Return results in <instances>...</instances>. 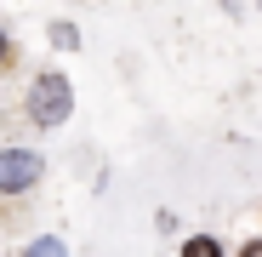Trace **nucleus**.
Instances as JSON below:
<instances>
[{
	"instance_id": "nucleus-1",
	"label": "nucleus",
	"mask_w": 262,
	"mask_h": 257,
	"mask_svg": "<svg viewBox=\"0 0 262 257\" xmlns=\"http://www.w3.org/2000/svg\"><path fill=\"white\" fill-rule=\"evenodd\" d=\"M23 114H29V126H40V132H57V126L74 114V86H69V74H57V69L34 74L29 97H23Z\"/></svg>"
},
{
	"instance_id": "nucleus-2",
	"label": "nucleus",
	"mask_w": 262,
	"mask_h": 257,
	"mask_svg": "<svg viewBox=\"0 0 262 257\" xmlns=\"http://www.w3.org/2000/svg\"><path fill=\"white\" fill-rule=\"evenodd\" d=\"M40 183H46V154L40 149H17V143L0 149V200H23Z\"/></svg>"
},
{
	"instance_id": "nucleus-3",
	"label": "nucleus",
	"mask_w": 262,
	"mask_h": 257,
	"mask_svg": "<svg viewBox=\"0 0 262 257\" xmlns=\"http://www.w3.org/2000/svg\"><path fill=\"white\" fill-rule=\"evenodd\" d=\"M177 257H228V240L211 234V229H194V234H183Z\"/></svg>"
},
{
	"instance_id": "nucleus-4",
	"label": "nucleus",
	"mask_w": 262,
	"mask_h": 257,
	"mask_svg": "<svg viewBox=\"0 0 262 257\" xmlns=\"http://www.w3.org/2000/svg\"><path fill=\"white\" fill-rule=\"evenodd\" d=\"M23 257H69V246H63L57 234H34V240L23 246Z\"/></svg>"
},
{
	"instance_id": "nucleus-5",
	"label": "nucleus",
	"mask_w": 262,
	"mask_h": 257,
	"mask_svg": "<svg viewBox=\"0 0 262 257\" xmlns=\"http://www.w3.org/2000/svg\"><path fill=\"white\" fill-rule=\"evenodd\" d=\"M46 34H52V46H57V52H74V46H80V29H74L69 17H57V23H52Z\"/></svg>"
},
{
	"instance_id": "nucleus-6",
	"label": "nucleus",
	"mask_w": 262,
	"mask_h": 257,
	"mask_svg": "<svg viewBox=\"0 0 262 257\" xmlns=\"http://www.w3.org/2000/svg\"><path fill=\"white\" fill-rule=\"evenodd\" d=\"M234 257H262V234H251V240H239V246H234Z\"/></svg>"
},
{
	"instance_id": "nucleus-7",
	"label": "nucleus",
	"mask_w": 262,
	"mask_h": 257,
	"mask_svg": "<svg viewBox=\"0 0 262 257\" xmlns=\"http://www.w3.org/2000/svg\"><path fill=\"white\" fill-rule=\"evenodd\" d=\"M12 57H17V46H12V34H6V29H0V69H6Z\"/></svg>"
}]
</instances>
